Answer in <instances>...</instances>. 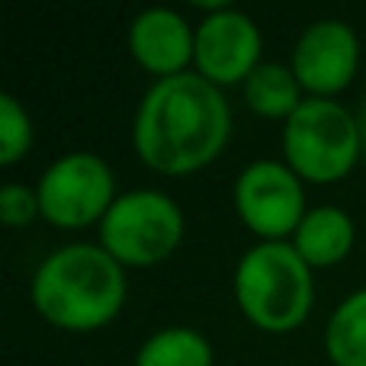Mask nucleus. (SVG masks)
Masks as SVG:
<instances>
[{"label": "nucleus", "mask_w": 366, "mask_h": 366, "mask_svg": "<svg viewBox=\"0 0 366 366\" xmlns=\"http://www.w3.org/2000/svg\"><path fill=\"white\" fill-rule=\"evenodd\" d=\"M232 142V107L225 90L196 71L154 81L132 119V148L161 177L189 174L219 161Z\"/></svg>", "instance_id": "nucleus-1"}, {"label": "nucleus", "mask_w": 366, "mask_h": 366, "mask_svg": "<svg viewBox=\"0 0 366 366\" xmlns=\"http://www.w3.org/2000/svg\"><path fill=\"white\" fill-rule=\"evenodd\" d=\"M29 299L45 325L68 335H94L126 309V267L97 241H71L42 257L32 273Z\"/></svg>", "instance_id": "nucleus-2"}, {"label": "nucleus", "mask_w": 366, "mask_h": 366, "mask_svg": "<svg viewBox=\"0 0 366 366\" xmlns=\"http://www.w3.org/2000/svg\"><path fill=\"white\" fill-rule=\"evenodd\" d=\"M234 305L264 335L302 328L315 305V270L290 241H257L234 264Z\"/></svg>", "instance_id": "nucleus-3"}, {"label": "nucleus", "mask_w": 366, "mask_h": 366, "mask_svg": "<svg viewBox=\"0 0 366 366\" xmlns=\"http://www.w3.org/2000/svg\"><path fill=\"white\" fill-rule=\"evenodd\" d=\"M187 219L171 193L139 187L119 193L103 222L97 225V244L126 270H148L180 251Z\"/></svg>", "instance_id": "nucleus-4"}, {"label": "nucleus", "mask_w": 366, "mask_h": 366, "mask_svg": "<svg viewBox=\"0 0 366 366\" xmlns=\"http://www.w3.org/2000/svg\"><path fill=\"white\" fill-rule=\"evenodd\" d=\"M363 154L360 119L337 100H305L283 122V161L305 187L350 177Z\"/></svg>", "instance_id": "nucleus-5"}, {"label": "nucleus", "mask_w": 366, "mask_h": 366, "mask_svg": "<svg viewBox=\"0 0 366 366\" xmlns=\"http://www.w3.org/2000/svg\"><path fill=\"white\" fill-rule=\"evenodd\" d=\"M42 222L61 232L100 225L116 202V174L100 154L68 152L55 158L36 180Z\"/></svg>", "instance_id": "nucleus-6"}, {"label": "nucleus", "mask_w": 366, "mask_h": 366, "mask_svg": "<svg viewBox=\"0 0 366 366\" xmlns=\"http://www.w3.org/2000/svg\"><path fill=\"white\" fill-rule=\"evenodd\" d=\"M196 10H202V19L196 23L193 71L219 90L241 87L264 64L260 26L225 0L196 4Z\"/></svg>", "instance_id": "nucleus-7"}, {"label": "nucleus", "mask_w": 366, "mask_h": 366, "mask_svg": "<svg viewBox=\"0 0 366 366\" xmlns=\"http://www.w3.org/2000/svg\"><path fill=\"white\" fill-rule=\"evenodd\" d=\"M232 202L238 222L257 241H290L312 209L305 202V183L290 171L286 161L273 158L251 161L234 177Z\"/></svg>", "instance_id": "nucleus-8"}, {"label": "nucleus", "mask_w": 366, "mask_h": 366, "mask_svg": "<svg viewBox=\"0 0 366 366\" xmlns=\"http://www.w3.org/2000/svg\"><path fill=\"white\" fill-rule=\"evenodd\" d=\"M290 68L312 100H337L360 74V36L344 19H315L299 32Z\"/></svg>", "instance_id": "nucleus-9"}, {"label": "nucleus", "mask_w": 366, "mask_h": 366, "mask_svg": "<svg viewBox=\"0 0 366 366\" xmlns=\"http://www.w3.org/2000/svg\"><path fill=\"white\" fill-rule=\"evenodd\" d=\"M126 45L132 61L145 74H152L154 81H167L193 71L196 23L171 6H148L132 16Z\"/></svg>", "instance_id": "nucleus-10"}, {"label": "nucleus", "mask_w": 366, "mask_h": 366, "mask_svg": "<svg viewBox=\"0 0 366 366\" xmlns=\"http://www.w3.org/2000/svg\"><path fill=\"white\" fill-rule=\"evenodd\" d=\"M290 244L312 270H331L354 254L357 225L341 206H312Z\"/></svg>", "instance_id": "nucleus-11"}, {"label": "nucleus", "mask_w": 366, "mask_h": 366, "mask_svg": "<svg viewBox=\"0 0 366 366\" xmlns=\"http://www.w3.org/2000/svg\"><path fill=\"white\" fill-rule=\"evenodd\" d=\"M241 97L244 107L254 116L270 122H286L309 97H305L302 84L296 81L290 64L280 61H264L244 84H241Z\"/></svg>", "instance_id": "nucleus-12"}, {"label": "nucleus", "mask_w": 366, "mask_h": 366, "mask_svg": "<svg viewBox=\"0 0 366 366\" xmlns=\"http://www.w3.org/2000/svg\"><path fill=\"white\" fill-rule=\"evenodd\" d=\"M322 344L331 366H366V290L350 292L335 305Z\"/></svg>", "instance_id": "nucleus-13"}, {"label": "nucleus", "mask_w": 366, "mask_h": 366, "mask_svg": "<svg viewBox=\"0 0 366 366\" xmlns=\"http://www.w3.org/2000/svg\"><path fill=\"white\" fill-rule=\"evenodd\" d=\"M135 366H215V350L199 328L167 325L142 341Z\"/></svg>", "instance_id": "nucleus-14"}, {"label": "nucleus", "mask_w": 366, "mask_h": 366, "mask_svg": "<svg viewBox=\"0 0 366 366\" xmlns=\"http://www.w3.org/2000/svg\"><path fill=\"white\" fill-rule=\"evenodd\" d=\"M36 142L32 116L23 107V100L13 94H0V167H16L26 161Z\"/></svg>", "instance_id": "nucleus-15"}, {"label": "nucleus", "mask_w": 366, "mask_h": 366, "mask_svg": "<svg viewBox=\"0 0 366 366\" xmlns=\"http://www.w3.org/2000/svg\"><path fill=\"white\" fill-rule=\"evenodd\" d=\"M36 219H42L36 187L4 183V187H0V222H4L6 228H26Z\"/></svg>", "instance_id": "nucleus-16"}, {"label": "nucleus", "mask_w": 366, "mask_h": 366, "mask_svg": "<svg viewBox=\"0 0 366 366\" xmlns=\"http://www.w3.org/2000/svg\"><path fill=\"white\" fill-rule=\"evenodd\" d=\"M357 119H360V139H363V152H366V109L357 116Z\"/></svg>", "instance_id": "nucleus-17"}, {"label": "nucleus", "mask_w": 366, "mask_h": 366, "mask_svg": "<svg viewBox=\"0 0 366 366\" xmlns=\"http://www.w3.org/2000/svg\"><path fill=\"white\" fill-rule=\"evenodd\" d=\"M363 87H366V68H363Z\"/></svg>", "instance_id": "nucleus-18"}]
</instances>
